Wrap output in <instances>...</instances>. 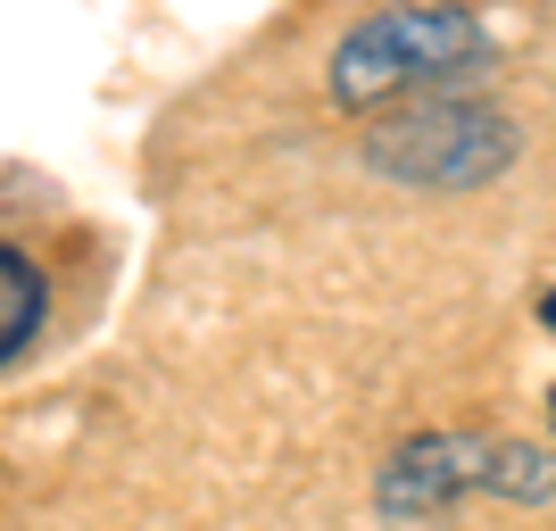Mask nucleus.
Wrapping results in <instances>:
<instances>
[{
    "mask_svg": "<svg viewBox=\"0 0 556 531\" xmlns=\"http://www.w3.org/2000/svg\"><path fill=\"white\" fill-rule=\"evenodd\" d=\"M515 159H523L515 116L490 109V100H465V92H424V100H399V109L366 116V166L399 191H432V200L482 191Z\"/></svg>",
    "mask_w": 556,
    "mask_h": 531,
    "instance_id": "f03ea898",
    "label": "nucleus"
},
{
    "mask_svg": "<svg viewBox=\"0 0 556 531\" xmlns=\"http://www.w3.org/2000/svg\"><path fill=\"white\" fill-rule=\"evenodd\" d=\"M42 324H50V282H42V266L9 241V250H0V366L9 374L34 357Z\"/></svg>",
    "mask_w": 556,
    "mask_h": 531,
    "instance_id": "20e7f679",
    "label": "nucleus"
},
{
    "mask_svg": "<svg viewBox=\"0 0 556 531\" xmlns=\"http://www.w3.org/2000/svg\"><path fill=\"white\" fill-rule=\"evenodd\" d=\"M548 423H556V391H548Z\"/></svg>",
    "mask_w": 556,
    "mask_h": 531,
    "instance_id": "0eeeda50",
    "label": "nucleus"
},
{
    "mask_svg": "<svg viewBox=\"0 0 556 531\" xmlns=\"http://www.w3.org/2000/svg\"><path fill=\"white\" fill-rule=\"evenodd\" d=\"M490 465H498V440L490 432H416L374 465V507L391 523H432L457 498L490 490Z\"/></svg>",
    "mask_w": 556,
    "mask_h": 531,
    "instance_id": "7ed1b4c3",
    "label": "nucleus"
},
{
    "mask_svg": "<svg viewBox=\"0 0 556 531\" xmlns=\"http://www.w3.org/2000/svg\"><path fill=\"white\" fill-rule=\"evenodd\" d=\"M490 25L465 9V0H391V9H366L325 59V92L349 116H382L399 100L448 92L465 75L490 67Z\"/></svg>",
    "mask_w": 556,
    "mask_h": 531,
    "instance_id": "f257e3e1",
    "label": "nucleus"
},
{
    "mask_svg": "<svg viewBox=\"0 0 556 531\" xmlns=\"http://www.w3.org/2000/svg\"><path fill=\"white\" fill-rule=\"evenodd\" d=\"M540 324H548V332H556V291H540Z\"/></svg>",
    "mask_w": 556,
    "mask_h": 531,
    "instance_id": "423d86ee",
    "label": "nucleus"
},
{
    "mask_svg": "<svg viewBox=\"0 0 556 531\" xmlns=\"http://www.w3.org/2000/svg\"><path fill=\"white\" fill-rule=\"evenodd\" d=\"M490 498H507V507H548L556 498V448L548 440H498Z\"/></svg>",
    "mask_w": 556,
    "mask_h": 531,
    "instance_id": "39448f33",
    "label": "nucleus"
}]
</instances>
